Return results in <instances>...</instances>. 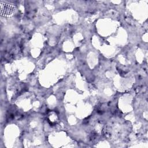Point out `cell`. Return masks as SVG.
<instances>
[{
  "mask_svg": "<svg viewBox=\"0 0 148 148\" xmlns=\"http://www.w3.org/2000/svg\"><path fill=\"white\" fill-rule=\"evenodd\" d=\"M1 15L3 16L9 17L13 14L15 10V7L13 5L3 3L1 2Z\"/></svg>",
  "mask_w": 148,
  "mask_h": 148,
  "instance_id": "obj_1",
  "label": "cell"
}]
</instances>
